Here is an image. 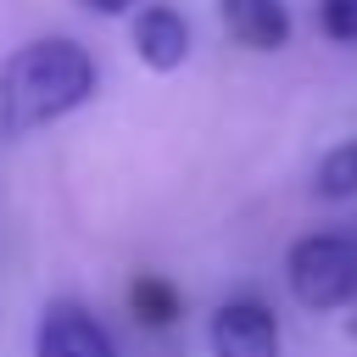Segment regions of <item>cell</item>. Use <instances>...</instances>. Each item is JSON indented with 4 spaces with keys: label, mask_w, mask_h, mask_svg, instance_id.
Masks as SVG:
<instances>
[{
    "label": "cell",
    "mask_w": 357,
    "mask_h": 357,
    "mask_svg": "<svg viewBox=\"0 0 357 357\" xmlns=\"http://www.w3.org/2000/svg\"><path fill=\"white\" fill-rule=\"evenodd\" d=\"M312 195L318 201H351L357 195V139H340L318 156L312 167Z\"/></svg>",
    "instance_id": "obj_7"
},
{
    "label": "cell",
    "mask_w": 357,
    "mask_h": 357,
    "mask_svg": "<svg viewBox=\"0 0 357 357\" xmlns=\"http://www.w3.org/2000/svg\"><path fill=\"white\" fill-rule=\"evenodd\" d=\"M290 296L307 312H335L357 301V240L351 234H301L284 251Z\"/></svg>",
    "instance_id": "obj_2"
},
{
    "label": "cell",
    "mask_w": 357,
    "mask_h": 357,
    "mask_svg": "<svg viewBox=\"0 0 357 357\" xmlns=\"http://www.w3.org/2000/svg\"><path fill=\"white\" fill-rule=\"evenodd\" d=\"M134 56H139L151 73L184 67V56H190V17L173 11V6H145V11L134 17Z\"/></svg>",
    "instance_id": "obj_5"
},
{
    "label": "cell",
    "mask_w": 357,
    "mask_h": 357,
    "mask_svg": "<svg viewBox=\"0 0 357 357\" xmlns=\"http://www.w3.org/2000/svg\"><path fill=\"white\" fill-rule=\"evenodd\" d=\"M128 312H134L145 329H167V324L178 318V290H173L167 279H156V273H139V279L128 284Z\"/></svg>",
    "instance_id": "obj_8"
},
{
    "label": "cell",
    "mask_w": 357,
    "mask_h": 357,
    "mask_svg": "<svg viewBox=\"0 0 357 357\" xmlns=\"http://www.w3.org/2000/svg\"><path fill=\"white\" fill-rule=\"evenodd\" d=\"M218 17L234 45L245 50H279L290 39V6L284 0H218Z\"/></svg>",
    "instance_id": "obj_6"
},
{
    "label": "cell",
    "mask_w": 357,
    "mask_h": 357,
    "mask_svg": "<svg viewBox=\"0 0 357 357\" xmlns=\"http://www.w3.org/2000/svg\"><path fill=\"white\" fill-rule=\"evenodd\" d=\"M318 28L335 45H357V0H318Z\"/></svg>",
    "instance_id": "obj_9"
},
{
    "label": "cell",
    "mask_w": 357,
    "mask_h": 357,
    "mask_svg": "<svg viewBox=\"0 0 357 357\" xmlns=\"http://www.w3.org/2000/svg\"><path fill=\"white\" fill-rule=\"evenodd\" d=\"M84 6H89V11H100V17H123L134 0H84Z\"/></svg>",
    "instance_id": "obj_10"
},
{
    "label": "cell",
    "mask_w": 357,
    "mask_h": 357,
    "mask_svg": "<svg viewBox=\"0 0 357 357\" xmlns=\"http://www.w3.org/2000/svg\"><path fill=\"white\" fill-rule=\"evenodd\" d=\"M33 357H117L106 324L73 301H56L33 329Z\"/></svg>",
    "instance_id": "obj_4"
},
{
    "label": "cell",
    "mask_w": 357,
    "mask_h": 357,
    "mask_svg": "<svg viewBox=\"0 0 357 357\" xmlns=\"http://www.w3.org/2000/svg\"><path fill=\"white\" fill-rule=\"evenodd\" d=\"M95 89H100V61L78 39H61V33L28 39L0 67V128L6 134L50 128L73 117Z\"/></svg>",
    "instance_id": "obj_1"
},
{
    "label": "cell",
    "mask_w": 357,
    "mask_h": 357,
    "mask_svg": "<svg viewBox=\"0 0 357 357\" xmlns=\"http://www.w3.org/2000/svg\"><path fill=\"white\" fill-rule=\"evenodd\" d=\"M212 357H279V318L257 296H234L206 318Z\"/></svg>",
    "instance_id": "obj_3"
}]
</instances>
